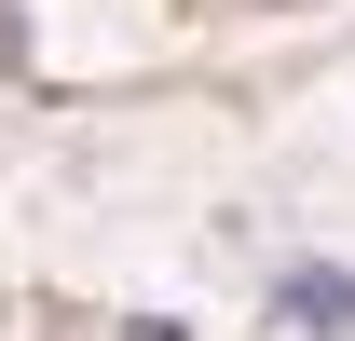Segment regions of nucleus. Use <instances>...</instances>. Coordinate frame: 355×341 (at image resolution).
Returning a JSON list of instances; mask_svg holds the SVG:
<instances>
[{"mask_svg":"<svg viewBox=\"0 0 355 341\" xmlns=\"http://www.w3.org/2000/svg\"><path fill=\"white\" fill-rule=\"evenodd\" d=\"M273 314H301V328L342 341V328H355V287H342V273H287V287H273Z\"/></svg>","mask_w":355,"mask_h":341,"instance_id":"nucleus-1","label":"nucleus"}]
</instances>
